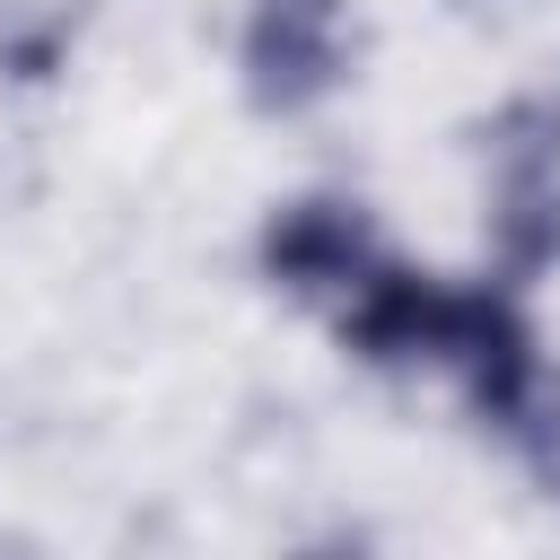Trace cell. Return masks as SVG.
<instances>
[{"instance_id": "obj_5", "label": "cell", "mask_w": 560, "mask_h": 560, "mask_svg": "<svg viewBox=\"0 0 560 560\" xmlns=\"http://www.w3.org/2000/svg\"><path fill=\"white\" fill-rule=\"evenodd\" d=\"M446 315H455V280L411 271V262L385 254V262L332 306V332H341V350L368 359V368H438Z\"/></svg>"}, {"instance_id": "obj_6", "label": "cell", "mask_w": 560, "mask_h": 560, "mask_svg": "<svg viewBox=\"0 0 560 560\" xmlns=\"http://www.w3.org/2000/svg\"><path fill=\"white\" fill-rule=\"evenodd\" d=\"M88 9L96 0H0V79H18V88L61 79L88 35Z\"/></svg>"}, {"instance_id": "obj_7", "label": "cell", "mask_w": 560, "mask_h": 560, "mask_svg": "<svg viewBox=\"0 0 560 560\" xmlns=\"http://www.w3.org/2000/svg\"><path fill=\"white\" fill-rule=\"evenodd\" d=\"M508 446H516V464L534 472V490H542V499H560V368L542 376V394L525 402V420L508 429Z\"/></svg>"}, {"instance_id": "obj_4", "label": "cell", "mask_w": 560, "mask_h": 560, "mask_svg": "<svg viewBox=\"0 0 560 560\" xmlns=\"http://www.w3.org/2000/svg\"><path fill=\"white\" fill-rule=\"evenodd\" d=\"M254 262H262L271 289H289V298H306V306H341V298L385 262V245H376L368 201H350V192H298V201H280V210L262 219Z\"/></svg>"}, {"instance_id": "obj_2", "label": "cell", "mask_w": 560, "mask_h": 560, "mask_svg": "<svg viewBox=\"0 0 560 560\" xmlns=\"http://www.w3.org/2000/svg\"><path fill=\"white\" fill-rule=\"evenodd\" d=\"M438 368L455 376V394L472 402V420L508 438L525 420V402L542 394V376H551V359H542V341L525 324V289L490 280V271L481 280H455V315H446Z\"/></svg>"}, {"instance_id": "obj_1", "label": "cell", "mask_w": 560, "mask_h": 560, "mask_svg": "<svg viewBox=\"0 0 560 560\" xmlns=\"http://www.w3.org/2000/svg\"><path fill=\"white\" fill-rule=\"evenodd\" d=\"M481 262L508 289L560 271V96H508L481 122Z\"/></svg>"}, {"instance_id": "obj_3", "label": "cell", "mask_w": 560, "mask_h": 560, "mask_svg": "<svg viewBox=\"0 0 560 560\" xmlns=\"http://www.w3.org/2000/svg\"><path fill=\"white\" fill-rule=\"evenodd\" d=\"M236 79L254 114H315L350 79V0H245Z\"/></svg>"}, {"instance_id": "obj_8", "label": "cell", "mask_w": 560, "mask_h": 560, "mask_svg": "<svg viewBox=\"0 0 560 560\" xmlns=\"http://www.w3.org/2000/svg\"><path fill=\"white\" fill-rule=\"evenodd\" d=\"M446 18H464V26H516V18H534L542 0H438Z\"/></svg>"}]
</instances>
